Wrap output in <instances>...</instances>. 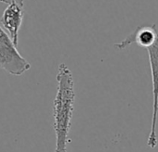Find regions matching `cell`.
Listing matches in <instances>:
<instances>
[{"label":"cell","mask_w":158,"mask_h":152,"mask_svg":"<svg viewBox=\"0 0 158 152\" xmlns=\"http://www.w3.org/2000/svg\"><path fill=\"white\" fill-rule=\"evenodd\" d=\"M149 56L151 75H152V115L151 122V130L149 133L147 146L153 149L158 145L157 139V115H158V34L155 42L146 48Z\"/></svg>","instance_id":"cell-3"},{"label":"cell","mask_w":158,"mask_h":152,"mask_svg":"<svg viewBox=\"0 0 158 152\" xmlns=\"http://www.w3.org/2000/svg\"><path fill=\"white\" fill-rule=\"evenodd\" d=\"M31 64L20 54L10 34L0 26V69L10 75L21 76Z\"/></svg>","instance_id":"cell-2"},{"label":"cell","mask_w":158,"mask_h":152,"mask_svg":"<svg viewBox=\"0 0 158 152\" xmlns=\"http://www.w3.org/2000/svg\"><path fill=\"white\" fill-rule=\"evenodd\" d=\"M57 93L53 102L54 131L56 145L54 152H67L69 132L74 109L75 91L73 74L66 64L60 63L56 76Z\"/></svg>","instance_id":"cell-1"},{"label":"cell","mask_w":158,"mask_h":152,"mask_svg":"<svg viewBox=\"0 0 158 152\" xmlns=\"http://www.w3.org/2000/svg\"><path fill=\"white\" fill-rule=\"evenodd\" d=\"M0 2L2 3H5V4H11V3H17L21 6L23 7V4H24V0H0Z\"/></svg>","instance_id":"cell-6"},{"label":"cell","mask_w":158,"mask_h":152,"mask_svg":"<svg viewBox=\"0 0 158 152\" xmlns=\"http://www.w3.org/2000/svg\"><path fill=\"white\" fill-rule=\"evenodd\" d=\"M23 7L17 3H11L4 10L3 15L0 19V23L8 32L16 46H18L19 31L23 23Z\"/></svg>","instance_id":"cell-4"},{"label":"cell","mask_w":158,"mask_h":152,"mask_svg":"<svg viewBox=\"0 0 158 152\" xmlns=\"http://www.w3.org/2000/svg\"><path fill=\"white\" fill-rule=\"evenodd\" d=\"M158 34V31L155 24L152 25H144V26H139L135 29L133 33H131L127 37H126L123 41H121L118 44H115L114 46L118 50H123L127 48L131 44L135 43L138 46L148 48L151 46L156 40Z\"/></svg>","instance_id":"cell-5"}]
</instances>
